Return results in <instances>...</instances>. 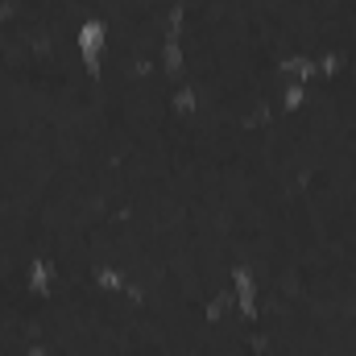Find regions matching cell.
<instances>
[{"label": "cell", "instance_id": "6da1fadb", "mask_svg": "<svg viewBox=\"0 0 356 356\" xmlns=\"http://www.w3.org/2000/svg\"><path fill=\"white\" fill-rule=\"evenodd\" d=\"M99 42H104V25H99V21H88V25H83V54H88L91 67H95V58H99Z\"/></svg>", "mask_w": 356, "mask_h": 356}]
</instances>
